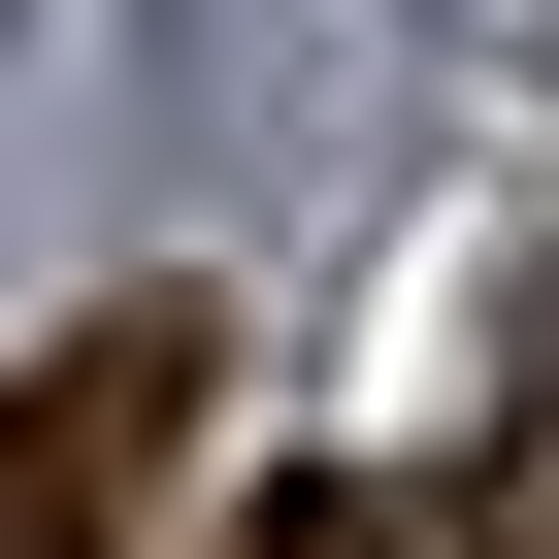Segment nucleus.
<instances>
[{
  "instance_id": "obj_3",
  "label": "nucleus",
  "mask_w": 559,
  "mask_h": 559,
  "mask_svg": "<svg viewBox=\"0 0 559 559\" xmlns=\"http://www.w3.org/2000/svg\"><path fill=\"white\" fill-rule=\"evenodd\" d=\"M165 198V0H0V230Z\"/></svg>"
},
{
  "instance_id": "obj_1",
  "label": "nucleus",
  "mask_w": 559,
  "mask_h": 559,
  "mask_svg": "<svg viewBox=\"0 0 559 559\" xmlns=\"http://www.w3.org/2000/svg\"><path fill=\"white\" fill-rule=\"evenodd\" d=\"M165 198L362 230L395 198V34H362V0H165Z\"/></svg>"
},
{
  "instance_id": "obj_4",
  "label": "nucleus",
  "mask_w": 559,
  "mask_h": 559,
  "mask_svg": "<svg viewBox=\"0 0 559 559\" xmlns=\"http://www.w3.org/2000/svg\"><path fill=\"white\" fill-rule=\"evenodd\" d=\"M493 559H559V330H526V395H493V493H461Z\"/></svg>"
},
{
  "instance_id": "obj_6",
  "label": "nucleus",
  "mask_w": 559,
  "mask_h": 559,
  "mask_svg": "<svg viewBox=\"0 0 559 559\" xmlns=\"http://www.w3.org/2000/svg\"><path fill=\"white\" fill-rule=\"evenodd\" d=\"M428 34H461V67H559V0H428Z\"/></svg>"
},
{
  "instance_id": "obj_2",
  "label": "nucleus",
  "mask_w": 559,
  "mask_h": 559,
  "mask_svg": "<svg viewBox=\"0 0 559 559\" xmlns=\"http://www.w3.org/2000/svg\"><path fill=\"white\" fill-rule=\"evenodd\" d=\"M165 428H198V297H99L67 362H0V559H132Z\"/></svg>"
},
{
  "instance_id": "obj_5",
  "label": "nucleus",
  "mask_w": 559,
  "mask_h": 559,
  "mask_svg": "<svg viewBox=\"0 0 559 559\" xmlns=\"http://www.w3.org/2000/svg\"><path fill=\"white\" fill-rule=\"evenodd\" d=\"M230 559H395V493H263V526H230Z\"/></svg>"
}]
</instances>
